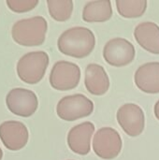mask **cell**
Wrapping results in <instances>:
<instances>
[{
  "instance_id": "6da1fadb",
  "label": "cell",
  "mask_w": 159,
  "mask_h": 160,
  "mask_svg": "<svg viewBox=\"0 0 159 160\" xmlns=\"http://www.w3.org/2000/svg\"><path fill=\"white\" fill-rule=\"evenodd\" d=\"M96 38L87 27L76 26L66 30L57 40L58 50L74 58H84L94 50Z\"/></svg>"
},
{
  "instance_id": "7a4b0ae2",
  "label": "cell",
  "mask_w": 159,
  "mask_h": 160,
  "mask_svg": "<svg viewBox=\"0 0 159 160\" xmlns=\"http://www.w3.org/2000/svg\"><path fill=\"white\" fill-rule=\"evenodd\" d=\"M48 23L42 16H35L16 22L11 29L13 40L19 45L34 47L41 45L46 38Z\"/></svg>"
},
{
  "instance_id": "3957f363",
  "label": "cell",
  "mask_w": 159,
  "mask_h": 160,
  "mask_svg": "<svg viewBox=\"0 0 159 160\" xmlns=\"http://www.w3.org/2000/svg\"><path fill=\"white\" fill-rule=\"evenodd\" d=\"M49 62V55L43 51L27 52L17 63V74L23 82L36 84L43 79Z\"/></svg>"
},
{
  "instance_id": "277c9868",
  "label": "cell",
  "mask_w": 159,
  "mask_h": 160,
  "mask_svg": "<svg viewBox=\"0 0 159 160\" xmlns=\"http://www.w3.org/2000/svg\"><path fill=\"white\" fill-rule=\"evenodd\" d=\"M94 111V103L82 94L67 96L61 98L56 106L59 118L65 121H75L91 115Z\"/></svg>"
},
{
  "instance_id": "5b68a950",
  "label": "cell",
  "mask_w": 159,
  "mask_h": 160,
  "mask_svg": "<svg viewBox=\"0 0 159 160\" xmlns=\"http://www.w3.org/2000/svg\"><path fill=\"white\" fill-rule=\"evenodd\" d=\"M81 80V69L78 65L68 61L56 62L50 73L51 86L58 91H68L76 88Z\"/></svg>"
},
{
  "instance_id": "8992f818",
  "label": "cell",
  "mask_w": 159,
  "mask_h": 160,
  "mask_svg": "<svg viewBox=\"0 0 159 160\" xmlns=\"http://www.w3.org/2000/svg\"><path fill=\"white\" fill-rule=\"evenodd\" d=\"M122 139L120 134L112 128H102L97 131L93 140V150L102 159H113L119 156L122 150Z\"/></svg>"
},
{
  "instance_id": "52a82bcc",
  "label": "cell",
  "mask_w": 159,
  "mask_h": 160,
  "mask_svg": "<svg viewBox=\"0 0 159 160\" xmlns=\"http://www.w3.org/2000/svg\"><path fill=\"white\" fill-rule=\"evenodd\" d=\"M136 51L134 45L126 38H115L109 40L103 49L105 61L113 67H125L133 62Z\"/></svg>"
},
{
  "instance_id": "ba28073f",
  "label": "cell",
  "mask_w": 159,
  "mask_h": 160,
  "mask_svg": "<svg viewBox=\"0 0 159 160\" xmlns=\"http://www.w3.org/2000/svg\"><path fill=\"white\" fill-rule=\"evenodd\" d=\"M6 104L13 114L21 117H30L38 107V99L31 90L14 88L7 95Z\"/></svg>"
},
{
  "instance_id": "9c48e42d",
  "label": "cell",
  "mask_w": 159,
  "mask_h": 160,
  "mask_svg": "<svg viewBox=\"0 0 159 160\" xmlns=\"http://www.w3.org/2000/svg\"><path fill=\"white\" fill-rule=\"evenodd\" d=\"M116 117L120 127L128 136L137 137L142 133L145 126V116L139 105L127 103L121 106Z\"/></svg>"
},
{
  "instance_id": "30bf717a",
  "label": "cell",
  "mask_w": 159,
  "mask_h": 160,
  "mask_svg": "<svg viewBox=\"0 0 159 160\" xmlns=\"http://www.w3.org/2000/svg\"><path fill=\"white\" fill-rule=\"evenodd\" d=\"M29 138L28 129L22 122L6 121L0 125V140L4 146L10 151L22 149Z\"/></svg>"
},
{
  "instance_id": "8fae6325",
  "label": "cell",
  "mask_w": 159,
  "mask_h": 160,
  "mask_svg": "<svg viewBox=\"0 0 159 160\" xmlns=\"http://www.w3.org/2000/svg\"><path fill=\"white\" fill-rule=\"evenodd\" d=\"M94 132L95 125L91 122H83L73 127L67 135V145L70 150L81 156L89 154Z\"/></svg>"
},
{
  "instance_id": "7c38bea8",
  "label": "cell",
  "mask_w": 159,
  "mask_h": 160,
  "mask_svg": "<svg viewBox=\"0 0 159 160\" xmlns=\"http://www.w3.org/2000/svg\"><path fill=\"white\" fill-rule=\"evenodd\" d=\"M137 87L147 94L159 93V62H148L142 65L134 76Z\"/></svg>"
},
{
  "instance_id": "4fadbf2b",
  "label": "cell",
  "mask_w": 159,
  "mask_h": 160,
  "mask_svg": "<svg viewBox=\"0 0 159 160\" xmlns=\"http://www.w3.org/2000/svg\"><path fill=\"white\" fill-rule=\"evenodd\" d=\"M84 84L90 94L102 96L106 94L110 88V79L102 66L98 64H89L85 68Z\"/></svg>"
},
{
  "instance_id": "5bb4252c",
  "label": "cell",
  "mask_w": 159,
  "mask_h": 160,
  "mask_svg": "<svg viewBox=\"0 0 159 160\" xmlns=\"http://www.w3.org/2000/svg\"><path fill=\"white\" fill-rule=\"evenodd\" d=\"M134 37L139 45L147 52L159 54V26L153 22H142L134 30Z\"/></svg>"
},
{
  "instance_id": "9a60e30c",
  "label": "cell",
  "mask_w": 159,
  "mask_h": 160,
  "mask_svg": "<svg viewBox=\"0 0 159 160\" xmlns=\"http://www.w3.org/2000/svg\"><path fill=\"white\" fill-rule=\"evenodd\" d=\"M112 16V2L110 0L90 1L82 10V19L86 22H102Z\"/></svg>"
},
{
  "instance_id": "2e32d148",
  "label": "cell",
  "mask_w": 159,
  "mask_h": 160,
  "mask_svg": "<svg viewBox=\"0 0 159 160\" xmlns=\"http://www.w3.org/2000/svg\"><path fill=\"white\" fill-rule=\"evenodd\" d=\"M115 3L119 14L124 18H139L147 8L146 0H117Z\"/></svg>"
},
{
  "instance_id": "e0dca14e",
  "label": "cell",
  "mask_w": 159,
  "mask_h": 160,
  "mask_svg": "<svg viewBox=\"0 0 159 160\" xmlns=\"http://www.w3.org/2000/svg\"><path fill=\"white\" fill-rule=\"evenodd\" d=\"M48 8L51 17L57 22L67 21L73 11V2L71 0H48Z\"/></svg>"
},
{
  "instance_id": "ac0fdd59",
  "label": "cell",
  "mask_w": 159,
  "mask_h": 160,
  "mask_svg": "<svg viewBox=\"0 0 159 160\" xmlns=\"http://www.w3.org/2000/svg\"><path fill=\"white\" fill-rule=\"evenodd\" d=\"M6 3L10 10L22 13L34 9L38 4V0H7Z\"/></svg>"
},
{
  "instance_id": "d6986e66",
  "label": "cell",
  "mask_w": 159,
  "mask_h": 160,
  "mask_svg": "<svg viewBox=\"0 0 159 160\" xmlns=\"http://www.w3.org/2000/svg\"><path fill=\"white\" fill-rule=\"evenodd\" d=\"M154 111H155V115H156V117L157 118V120H159V100L156 103Z\"/></svg>"
},
{
  "instance_id": "ffe728a7",
  "label": "cell",
  "mask_w": 159,
  "mask_h": 160,
  "mask_svg": "<svg viewBox=\"0 0 159 160\" xmlns=\"http://www.w3.org/2000/svg\"><path fill=\"white\" fill-rule=\"evenodd\" d=\"M2 158H3V152H2V150L0 148V160H2Z\"/></svg>"
}]
</instances>
